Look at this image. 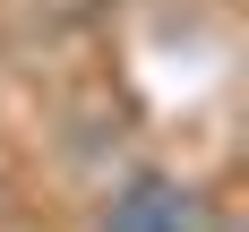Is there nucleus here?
<instances>
[{
  "label": "nucleus",
  "mask_w": 249,
  "mask_h": 232,
  "mask_svg": "<svg viewBox=\"0 0 249 232\" xmlns=\"http://www.w3.org/2000/svg\"><path fill=\"white\" fill-rule=\"evenodd\" d=\"M95 232H206V198L180 172H129L121 189H103Z\"/></svg>",
  "instance_id": "obj_1"
}]
</instances>
